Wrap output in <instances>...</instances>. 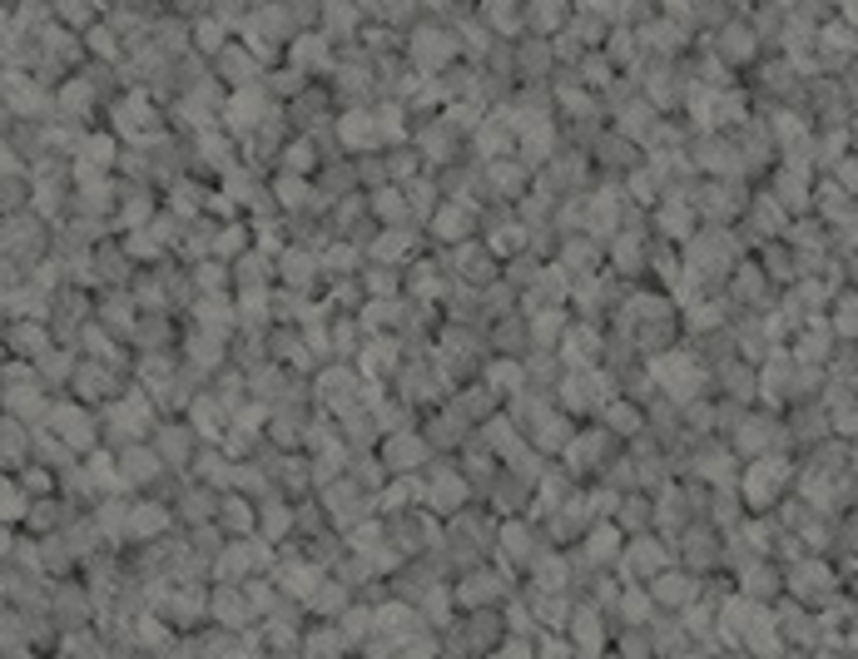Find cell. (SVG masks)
I'll use <instances>...</instances> for the list:
<instances>
[{
	"mask_svg": "<svg viewBox=\"0 0 858 659\" xmlns=\"http://www.w3.org/2000/svg\"><path fill=\"white\" fill-rule=\"evenodd\" d=\"M0 358H11V352H6V318H0Z\"/></svg>",
	"mask_w": 858,
	"mask_h": 659,
	"instance_id": "9f6ffc18",
	"label": "cell"
},
{
	"mask_svg": "<svg viewBox=\"0 0 858 659\" xmlns=\"http://www.w3.org/2000/svg\"><path fill=\"white\" fill-rule=\"evenodd\" d=\"M219 486H209V481H189V486L180 491V506H174V516L184 520V526H204V520H214V510H219Z\"/></svg>",
	"mask_w": 858,
	"mask_h": 659,
	"instance_id": "603a6c76",
	"label": "cell"
},
{
	"mask_svg": "<svg viewBox=\"0 0 858 659\" xmlns=\"http://www.w3.org/2000/svg\"><path fill=\"white\" fill-rule=\"evenodd\" d=\"M229 417H233V411L229 407H224V402H219V392H194V397H189V427L194 431H199V437H224V427H229Z\"/></svg>",
	"mask_w": 858,
	"mask_h": 659,
	"instance_id": "cb8c5ba5",
	"label": "cell"
},
{
	"mask_svg": "<svg viewBox=\"0 0 858 659\" xmlns=\"http://www.w3.org/2000/svg\"><path fill=\"white\" fill-rule=\"evenodd\" d=\"M273 114H279V100H273V90L253 80V85H239V90H233V100L219 110V120L229 124L233 134H249V130H259L263 120H273Z\"/></svg>",
	"mask_w": 858,
	"mask_h": 659,
	"instance_id": "5b68a950",
	"label": "cell"
},
{
	"mask_svg": "<svg viewBox=\"0 0 858 659\" xmlns=\"http://www.w3.org/2000/svg\"><path fill=\"white\" fill-rule=\"evenodd\" d=\"M214 80H229L233 90H239V85H253L259 80V55L229 41L219 55H214Z\"/></svg>",
	"mask_w": 858,
	"mask_h": 659,
	"instance_id": "d4e9b609",
	"label": "cell"
},
{
	"mask_svg": "<svg viewBox=\"0 0 858 659\" xmlns=\"http://www.w3.org/2000/svg\"><path fill=\"white\" fill-rule=\"evenodd\" d=\"M759 268L769 273V283H794V278H799V253L789 249V239H784V243L769 239L764 253H759Z\"/></svg>",
	"mask_w": 858,
	"mask_h": 659,
	"instance_id": "8d00e7d4",
	"label": "cell"
},
{
	"mask_svg": "<svg viewBox=\"0 0 858 659\" xmlns=\"http://www.w3.org/2000/svg\"><path fill=\"white\" fill-rule=\"evenodd\" d=\"M457 35L452 31H442V25H422L417 35H412V65L417 70H427V75H437L442 65H452L457 61Z\"/></svg>",
	"mask_w": 858,
	"mask_h": 659,
	"instance_id": "5bb4252c",
	"label": "cell"
},
{
	"mask_svg": "<svg viewBox=\"0 0 858 659\" xmlns=\"http://www.w3.org/2000/svg\"><path fill=\"white\" fill-rule=\"evenodd\" d=\"M293 526H298V520H293V510L283 506V501H263V510H259V530H263V540H283Z\"/></svg>",
	"mask_w": 858,
	"mask_h": 659,
	"instance_id": "7bdbcfd3",
	"label": "cell"
},
{
	"mask_svg": "<svg viewBox=\"0 0 858 659\" xmlns=\"http://www.w3.org/2000/svg\"><path fill=\"white\" fill-rule=\"evenodd\" d=\"M323 25L333 35H352L358 31V0H323Z\"/></svg>",
	"mask_w": 858,
	"mask_h": 659,
	"instance_id": "bcb514c9",
	"label": "cell"
},
{
	"mask_svg": "<svg viewBox=\"0 0 858 659\" xmlns=\"http://www.w3.org/2000/svg\"><path fill=\"white\" fill-rule=\"evenodd\" d=\"M620 546H626V530H620L610 516L600 520V526H590V530H586V560H590L596 570L616 565V560H620Z\"/></svg>",
	"mask_w": 858,
	"mask_h": 659,
	"instance_id": "4316f807",
	"label": "cell"
},
{
	"mask_svg": "<svg viewBox=\"0 0 858 659\" xmlns=\"http://www.w3.org/2000/svg\"><path fill=\"white\" fill-rule=\"evenodd\" d=\"M209 619L219 629H243L253 619V605L249 595H243V585H233V580H219V585L209 590Z\"/></svg>",
	"mask_w": 858,
	"mask_h": 659,
	"instance_id": "e0dca14e",
	"label": "cell"
},
{
	"mask_svg": "<svg viewBox=\"0 0 858 659\" xmlns=\"http://www.w3.org/2000/svg\"><path fill=\"white\" fill-rule=\"evenodd\" d=\"M497 540H501V556H511V560H531L541 550V540H536V530H531V520H501L497 526Z\"/></svg>",
	"mask_w": 858,
	"mask_h": 659,
	"instance_id": "1f68e13d",
	"label": "cell"
},
{
	"mask_svg": "<svg viewBox=\"0 0 858 659\" xmlns=\"http://www.w3.org/2000/svg\"><path fill=\"white\" fill-rule=\"evenodd\" d=\"M75 160L90 164V169H110V164L120 160V134H85V144H80Z\"/></svg>",
	"mask_w": 858,
	"mask_h": 659,
	"instance_id": "ab89813d",
	"label": "cell"
},
{
	"mask_svg": "<svg viewBox=\"0 0 858 659\" xmlns=\"http://www.w3.org/2000/svg\"><path fill=\"white\" fill-rule=\"evenodd\" d=\"M189 41L199 45V51L219 55L224 45H229V21H214V15H199V21H194V31H189Z\"/></svg>",
	"mask_w": 858,
	"mask_h": 659,
	"instance_id": "f6af8a7d",
	"label": "cell"
},
{
	"mask_svg": "<svg viewBox=\"0 0 858 659\" xmlns=\"http://www.w3.org/2000/svg\"><path fill=\"white\" fill-rule=\"evenodd\" d=\"M313 273H318V253L313 249H289L283 253V278H289V288H308Z\"/></svg>",
	"mask_w": 858,
	"mask_h": 659,
	"instance_id": "60d3db41",
	"label": "cell"
},
{
	"mask_svg": "<svg viewBox=\"0 0 858 659\" xmlns=\"http://www.w3.org/2000/svg\"><path fill=\"white\" fill-rule=\"evenodd\" d=\"M561 21H566V0H531V11H526V25L536 35H551V31H561Z\"/></svg>",
	"mask_w": 858,
	"mask_h": 659,
	"instance_id": "b9f144b4",
	"label": "cell"
},
{
	"mask_svg": "<svg viewBox=\"0 0 858 659\" xmlns=\"http://www.w3.org/2000/svg\"><path fill=\"white\" fill-rule=\"evenodd\" d=\"M348 600H352V585H348V580H343V575H323V580H318V590H313V595L303 600V609H313V615H333V619H338Z\"/></svg>",
	"mask_w": 858,
	"mask_h": 659,
	"instance_id": "4dcf8cb0",
	"label": "cell"
},
{
	"mask_svg": "<svg viewBox=\"0 0 858 659\" xmlns=\"http://www.w3.org/2000/svg\"><path fill=\"white\" fill-rule=\"evenodd\" d=\"M432 233H437L442 243H461L477 233V209H461V204H447V209H437V219H432Z\"/></svg>",
	"mask_w": 858,
	"mask_h": 659,
	"instance_id": "d6a6232c",
	"label": "cell"
},
{
	"mask_svg": "<svg viewBox=\"0 0 858 659\" xmlns=\"http://www.w3.org/2000/svg\"><path fill=\"white\" fill-rule=\"evenodd\" d=\"M531 427V441H536L541 451H561L571 441V411H551V407H541L536 402V421H526Z\"/></svg>",
	"mask_w": 858,
	"mask_h": 659,
	"instance_id": "83f0119b",
	"label": "cell"
},
{
	"mask_svg": "<svg viewBox=\"0 0 858 659\" xmlns=\"http://www.w3.org/2000/svg\"><path fill=\"white\" fill-rule=\"evenodd\" d=\"M31 209V174L21 169H0V219Z\"/></svg>",
	"mask_w": 858,
	"mask_h": 659,
	"instance_id": "74e56055",
	"label": "cell"
},
{
	"mask_svg": "<svg viewBox=\"0 0 858 659\" xmlns=\"http://www.w3.org/2000/svg\"><path fill=\"white\" fill-rule=\"evenodd\" d=\"M828 328H834V338H858V293H838Z\"/></svg>",
	"mask_w": 858,
	"mask_h": 659,
	"instance_id": "ee69618b",
	"label": "cell"
},
{
	"mask_svg": "<svg viewBox=\"0 0 858 659\" xmlns=\"http://www.w3.org/2000/svg\"><path fill=\"white\" fill-rule=\"evenodd\" d=\"M243 243H249V233H243L239 229V223H229V229H219V233H214V259H224V263H233V259H239V253H243Z\"/></svg>",
	"mask_w": 858,
	"mask_h": 659,
	"instance_id": "681fc988",
	"label": "cell"
},
{
	"mask_svg": "<svg viewBox=\"0 0 858 659\" xmlns=\"http://www.w3.org/2000/svg\"><path fill=\"white\" fill-rule=\"evenodd\" d=\"M308 194H313V184L303 179V174H283V179L273 184V199H279L283 209H298V204H308Z\"/></svg>",
	"mask_w": 858,
	"mask_h": 659,
	"instance_id": "c3c4849f",
	"label": "cell"
},
{
	"mask_svg": "<svg viewBox=\"0 0 858 659\" xmlns=\"http://www.w3.org/2000/svg\"><path fill=\"white\" fill-rule=\"evenodd\" d=\"M432 447L422 431L402 427V431H382V466L388 476H402V471H417V461H427Z\"/></svg>",
	"mask_w": 858,
	"mask_h": 659,
	"instance_id": "8fae6325",
	"label": "cell"
},
{
	"mask_svg": "<svg viewBox=\"0 0 858 659\" xmlns=\"http://www.w3.org/2000/svg\"><path fill=\"white\" fill-rule=\"evenodd\" d=\"M368 288H372V293H392V288H398V278H392V273H378V268H372V273H368Z\"/></svg>",
	"mask_w": 858,
	"mask_h": 659,
	"instance_id": "11a10c76",
	"label": "cell"
},
{
	"mask_svg": "<svg viewBox=\"0 0 858 659\" xmlns=\"http://www.w3.org/2000/svg\"><path fill=\"white\" fill-rule=\"evenodd\" d=\"M289 61H293V70H328V35H318V31H308V35H298V41L289 45Z\"/></svg>",
	"mask_w": 858,
	"mask_h": 659,
	"instance_id": "d590c367",
	"label": "cell"
},
{
	"mask_svg": "<svg viewBox=\"0 0 858 659\" xmlns=\"http://www.w3.org/2000/svg\"><path fill=\"white\" fill-rule=\"evenodd\" d=\"M531 332H526V322L517 318V312H507V328H497L491 332V342H497L501 352H521V342H526Z\"/></svg>",
	"mask_w": 858,
	"mask_h": 659,
	"instance_id": "f907efd6",
	"label": "cell"
},
{
	"mask_svg": "<svg viewBox=\"0 0 858 659\" xmlns=\"http://www.w3.org/2000/svg\"><path fill=\"white\" fill-rule=\"evenodd\" d=\"M650 600H655L660 609H685L689 600H699V575L695 570H655V575L645 580Z\"/></svg>",
	"mask_w": 858,
	"mask_h": 659,
	"instance_id": "4fadbf2b",
	"label": "cell"
},
{
	"mask_svg": "<svg viewBox=\"0 0 858 659\" xmlns=\"http://www.w3.org/2000/svg\"><path fill=\"white\" fill-rule=\"evenodd\" d=\"M51 342L55 338H51V322L45 318H6V352H11V358L35 362Z\"/></svg>",
	"mask_w": 858,
	"mask_h": 659,
	"instance_id": "ac0fdd59",
	"label": "cell"
},
{
	"mask_svg": "<svg viewBox=\"0 0 858 659\" xmlns=\"http://www.w3.org/2000/svg\"><path fill=\"white\" fill-rule=\"evenodd\" d=\"M808 164H794V160H784L774 169V184H769V194H774L779 204H784L789 213H804L808 204H814V189H808Z\"/></svg>",
	"mask_w": 858,
	"mask_h": 659,
	"instance_id": "d6986e66",
	"label": "cell"
},
{
	"mask_svg": "<svg viewBox=\"0 0 858 659\" xmlns=\"http://www.w3.org/2000/svg\"><path fill=\"white\" fill-rule=\"evenodd\" d=\"M174 526V506L170 501H130V530L124 540H160Z\"/></svg>",
	"mask_w": 858,
	"mask_h": 659,
	"instance_id": "44dd1931",
	"label": "cell"
},
{
	"mask_svg": "<svg viewBox=\"0 0 858 659\" xmlns=\"http://www.w3.org/2000/svg\"><path fill=\"white\" fill-rule=\"evenodd\" d=\"M794 461L779 457V451H764V457H749V466L739 471V501H745V510H774L779 496H784V486L794 481Z\"/></svg>",
	"mask_w": 858,
	"mask_h": 659,
	"instance_id": "6da1fadb",
	"label": "cell"
},
{
	"mask_svg": "<svg viewBox=\"0 0 858 659\" xmlns=\"http://www.w3.org/2000/svg\"><path fill=\"white\" fill-rule=\"evenodd\" d=\"M670 556H675V550L670 546H660L655 536H645V530H636V536H626V546H620V560H616V570L626 580H640V585H645L650 575H655V570H665L670 565Z\"/></svg>",
	"mask_w": 858,
	"mask_h": 659,
	"instance_id": "52a82bcc",
	"label": "cell"
},
{
	"mask_svg": "<svg viewBox=\"0 0 858 659\" xmlns=\"http://www.w3.org/2000/svg\"><path fill=\"white\" fill-rule=\"evenodd\" d=\"M273 580H279V590H283V595L308 600L313 590H318V580H323V565H318L313 556H308V560H298V556H293L289 565H279V575H273Z\"/></svg>",
	"mask_w": 858,
	"mask_h": 659,
	"instance_id": "f1b7e54d",
	"label": "cell"
},
{
	"mask_svg": "<svg viewBox=\"0 0 858 659\" xmlns=\"http://www.w3.org/2000/svg\"><path fill=\"white\" fill-rule=\"evenodd\" d=\"M150 447L160 451L164 471H189L194 451H199V431L189 421H154L150 427Z\"/></svg>",
	"mask_w": 858,
	"mask_h": 659,
	"instance_id": "9c48e42d",
	"label": "cell"
},
{
	"mask_svg": "<svg viewBox=\"0 0 858 659\" xmlns=\"http://www.w3.org/2000/svg\"><path fill=\"white\" fill-rule=\"evenodd\" d=\"M561 268L590 278V273H600V249L590 239H566L561 243Z\"/></svg>",
	"mask_w": 858,
	"mask_h": 659,
	"instance_id": "f35d334b",
	"label": "cell"
},
{
	"mask_svg": "<svg viewBox=\"0 0 858 659\" xmlns=\"http://www.w3.org/2000/svg\"><path fill=\"white\" fill-rule=\"evenodd\" d=\"M338 140L348 154H368V150H382V124L372 110H362V105H352V110L338 114Z\"/></svg>",
	"mask_w": 858,
	"mask_h": 659,
	"instance_id": "2e32d148",
	"label": "cell"
},
{
	"mask_svg": "<svg viewBox=\"0 0 858 659\" xmlns=\"http://www.w3.org/2000/svg\"><path fill=\"white\" fill-rule=\"evenodd\" d=\"M124 387H130V377H124L115 362H105V358H80V362H75V372H70V397L90 402V407L115 402Z\"/></svg>",
	"mask_w": 858,
	"mask_h": 659,
	"instance_id": "277c9868",
	"label": "cell"
},
{
	"mask_svg": "<svg viewBox=\"0 0 858 659\" xmlns=\"http://www.w3.org/2000/svg\"><path fill=\"white\" fill-rule=\"evenodd\" d=\"M471 140H477V150L487 154V160H497V154H511V144H517V124H511V114H507V124H501V114H491L481 130H471Z\"/></svg>",
	"mask_w": 858,
	"mask_h": 659,
	"instance_id": "836d02e7",
	"label": "cell"
},
{
	"mask_svg": "<svg viewBox=\"0 0 858 659\" xmlns=\"http://www.w3.org/2000/svg\"><path fill=\"white\" fill-rule=\"evenodd\" d=\"M457 144H461V130L447 120V114H437V120H432L427 130L417 134V154H427V160H437V164H452V160H457V154H461Z\"/></svg>",
	"mask_w": 858,
	"mask_h": 659,
	"instance_id": "484cf974",
	"label": "cell"
},
{
	"mask_svg": "<svg viewBox=\"0 0 858 659\" xmlns=\"http://www.w3.org/2000/svg\"><path fill=\"white\" fill-rule=\"evenodd\" d=\"M452 268H457L461 283H471V288H487V283H497L501 263H497V253L487 249V239H461L457 249H452Z\"/></svg>",
	"mask_w": 858,
	"mask_h": 659,
	"instance_id": "30bf717a",
	"label": "cell"
},
{
	"mask_svg": "<svg viewBox=\"0 0 858 659\" xmlns=\"http://www.w3.org/2000/svg\"><path fill=\"white\" fill-rule=\"evenodd\" d=\"M719 550H725V546H719V530L705 520V526H689L685 530V540L675 546V556L699 575V570H715L719 565Z\"/></svg>",
	"mask_w": 858,
	"mask_h": 659,
	"instance_id": "7402d4cb",
	"label": "cell"
},
{
	"mask_svg": "<svg viewBox=\"0 0 858 659\" xmlns=\"http://www.w3.org/2000/svg\"><path fill=\"white\" fill-rule=\"evenodd\" d=\"M521 382H526V372H521L517 362H491V367H487V387L497 392V397H511V392H521Z\"/></svg>",
	"mask_w": 858,
	"mask_h": 659,
	"instance_id": "7dc6e473",
	"label": "cell"
},
{
	"mask_svg": "<svg viewBox=\"0 0 858 659\" xmlns=\"http://www.w3.org/2000/svg\"><path fill=\"white\" fill-rule=\"evenodd\" d=\"M51 619H61L65 629L90 625V619H95V595H90V585H80V580L51 585Z\"/></svg>",
	"mask_w": 858,
	"mask_h": 659,
	"instance_id": "9a60e30c",
	"label": "cell"
},
{
	"mask_svg": "<svg viewBox=\"0 0 858 659\" xmlns=\"http://www.w3.org/2000/svg\"><path fill=\"white\" fill-rule=\"evenodd\" d=\"M784 595H794L799 605H808V609H824L828 600L838 595V570L828 565L824 556H814V550H808V556H799L794 565H784Z\"/></svg>",
	"mask_w": 858,
	"mask_h": 659,
	"instance_id": "7a4b0ae2",
	"label": "cell"
},
{
	"mask_svg": "<svg viewBox=\"0 0 858 659\" xmlns=\"http://www.w3.org/2000/svg\"><path fill=\"white\" fill-rule=\"evenodd\" d=\"M45 427H51L55 437H61L65 447L75 451V457H85V451L100 447V417H95L90 402H80V397H70V402H55V397H51Z\"/></svg>",
	"mask_w": 858,
	"mask_h": 659,
	"instance_id": "3957f363",
	"label": "cell"
},
{
	"mask_svg": "<svg viewBox=\"0 0 858 659\" xmlns=\"http://www.w3.org/2000/svg\"><path fill=\"white\" fill-rule=\"evenodd\" d=\"M283 160H289V169H293V174H308V169H313V150H308V140H293Z\"/></svg>",
	"mask_w": 858,
	"mask_h": 659,
	"instance_id": "f5cc1de1",
	"label": "cell"
},
{
	"mask_svg": "<svg viewBox=\"0 0 858 659\" xmlns=\"http://www.w3.org/2000/svg\"><path fill=\"white\" fill-rule=\"evenodd\" d=\"M715 55L725 65H749L759 55V35L749 21H725L715 25Z\"/></svg>",
	"mask_w": 858,
	"mask_h": 659,
	"instance_id": "ffe728a7",
	"label": "cell"
},
{
	"mask_svg": "<svg viewBox=\"0 0 858 659\" xmlns=\"http://www.w3.org/2000/svg\"><path fill=\"white\" fill-rule=\"evenodd\" d=\"M15 546H21V530H15V520H0V560H11Z\"/></svg>",
	"mask_w": 858,
	"mask_h": 659,
	"instance_id": "db71d44e",
	"label": "cell"
},
{
	"mask_svg": "<svg viewBox=\"0 0 858 659\" xmlns=\"http://www.w3.org/2000/svg\"><path fill=\"white\" fill-rule=\"evenodd\" d=\"M467 476L452 466H432L427 481H422V510H437V516H457V510H467Z\"/></svg>",
	"mask_w": 858,
	"mask_h": 659,
	"instance_id": "ba28073f",
	"label": "cell"
},
{
	"mask_svg": "<svg viewBox=\"0 0 858 659\" xmlns=\"http://www.w3.org/2000/svg\"><path fill=\"white\" fill-rule=\"evenodd\" d=\"M214 526L224 530V540H229V536H249V526H253V506H249V496H219V510H214Z\"/></svg>",
	"mask_w": 858,
	"mask_h": 659,
	"instance_id": "e575fe53",
	"label": "cell"
},
{
	"mask_svg": "<svg viewBox=\"0 0 858 659\" xmlns=\"http://www.w3.org/2000/svg\"><path fill=\"white\" fill-rule=\"evenodd\" d=\"M511 590V570L497 565V570H471V575H461L457 585H452V595H457L461 609H477V605H491V600H501Z\"/></svg>",
	"mask_w": 858,
	"mask_h": 659,
	"instance_id": "7c38bea8",
	"label": "cell"
},
{
	"mask_svg": "<svg viewBox=\"0 0 858 659\" xmlns=\"http://www.w3.org/2000/svg\"><path fill=\"white\" fill-rule=\"evenodd\" d=\"M303 649H348V635H343L338 625H333V629H313V635H303Z\"/></svg>",
	"mask_w": 858,
	"mask_h": 659,
	"instance_id": "816d5d0a",
	"label": "cell"
},
{
	"mask_svg": "<svg viewBox=\"0 0 858 659\" xmlns=\"http://www.w3.org/2000/svg\"><path fill=\"white\" fill-rule=\"evenodd\" d=\"M521 179H526V164H517V160H491L487 169H481V184H487V194L491 199H521Z\"/></svg>",
	"mask_w": 858,
	"mask_h": 659,
	"instance_id": "f546056e",
	"label": "cell"
},
{
	"mask_svg": "<svg viewBox=\"0 0 858 659\" xmlns=\"http://www.w3.org/2000/svg\"><path fill=\"white\" fill-rule=\"evenodd\" d=\"M0 6H15V0H0Z\"/></svg>",
	"mask_w": 858,
	"mask_h": 659,
	"instance_id": "6f0895ef",
	"label": "cell"
},
{
	"mask_svg": "<svg viewBox=\"0 0 858 659\" xmlns=\"http://www.w3.org/2000/svg\"><path fill=\"white\" fill-rule=\"evenodd\" d=\"M115 471H120L124 491H144V486H154V481L164 476V461H160V451L150 447V437H140V441L115 447Z\"/></svg>",
	"mask_w": 858,
	"mask_h": 659,
	"instance_id": "8992f818",
	"label": "cell"
}]
</instances>
